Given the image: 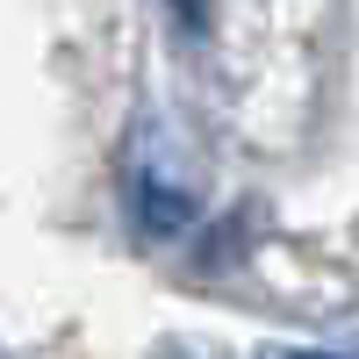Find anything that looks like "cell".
Segmentation results:
<instances>
[{"label":"cell","instance_id":"obj_2","mask_svg":"<svg viewBox=\"0 0 359 359\" xmlns=\"http://www.w3.org/2000/svg\"><path fill=\"white\" fill-rule=\"evenodd\" d=\"M302 359H316V352H302Z\"/></svg>","mask_w":359,"mask_h":359},{"label":"cell","instance_id":"obj_1","mask_svg":"<svg viewBox=\"0 0 359 359\" xmlns=\"http://www.w3.org/2000/svg\"><path fill=\"white\" fill-rule=\"evenodd\" d=\"M180 15H187V22L201 29V22H208V0H180Z\"/></svg>","mask_w":359,"mask_h":359}]
</instances>
